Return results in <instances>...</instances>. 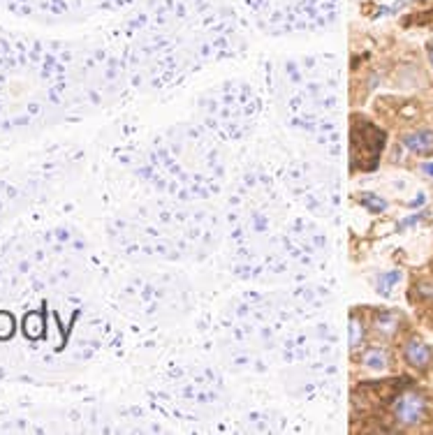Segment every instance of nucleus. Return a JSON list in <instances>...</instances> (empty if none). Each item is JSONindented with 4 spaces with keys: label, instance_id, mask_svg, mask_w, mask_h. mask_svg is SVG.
Masks as SVG:
<instances>
[{
    "label": "nucleus",
    "instance_id": "6e6552de",
    "mask_svg": "<svg viewBox=\"0 0 433 435\" xmlns=\"http://www.w3.org/2000/svg\"><path fill=\"white\" fill-rule=\"evenodd\" d=\"M364 204L371 208V211H382L385 208V201L375 199V194H364Z\"/></svg>",
    "mask_w": 433,
    "mask_h": 435
},
{
    "label": "nucleus",
    "instance_id": "9d476101",
    "mask_svg": "<svg viewBox=\"0 0 433 435\" xmlns=\"http://www.w3.org/2000/svg\"><path fill=\"white\" fill-rule=\"evenodd\" d=\"M429 58H431V65H433V47L429 49Z\"/></svg>",
    "mask_w": 433,
    "mask_h": 435
},
{
    "label": "nucleus",
    "instance_id": "423d86ee",
    "mask_svg": "<svg viewBox=\"0 0 433 435\" xmlns=\"http://www.w3.org/2000/svg\"><path fill=\"white\" fill-rule=\"evenodd\" d=\"M399 280H401V273H399V271H392V273L382 275V278H380V292H382V294H387L389 289H392L394 282H399Z\"/></svg>",
    "mask_w": 433,
    "mask_h": 435
},
{
    "label": "nucleus",
    "instance_id": "39448f33",
    "mask_svg": "<svg viewBox=\"0 0 433 435\" xmlns=\"http://www.w3.org/2000/svg\"><path fill=\"white\" fill-rule=\"evenodd\" d=\"M396 326H399V317L392 315V313H382L378 317V329L385 333V336H392L396 331Z\"/></svg>",
    "mask_w": 433,
    "mask_h": 435
},
{
    "label": "nucleus",
    "instance_id": "20e7f679",
    "mask_svg": "<svg viewBox=\"0 0 433 435\" xmlns=\"http://www.w3.org/2000/svg\"><path fill=\"white\" fill-rule=\"evenodd\" d=\"M364 364L373 368V371H382L387 366V354L382 350H369L364 354Z\"/></svg>",
    "mask_w": 433,
    "mask_h": 435
},
{
    "label": "nucleus",
    "instance_id": "7ed1b4c3",
    "mask_svg": "<svg viewBox=\"0 0 433 435\" xmlns=\"http://www.w3.org/2000/svg\"><path fill=\"white\" fill-rule=\"evenodd\" d=\"M403 352H406L408 364H413L415 368H427L431 364V350L422 340H410V343H406Z\"/></svg>",
    "mask_w": 433,
    "mask_h": 435
},
{
    "label": "nucleus",
    "instance_id": "1a4fd4ad",
    "mask_svg": "<svg viewBox=\"0 0 433 435\" xmlns=\"http://www.w3.org/2000/svg\"><path fill=\"white\" fill-rule=\"evenodd\" d=\"M424 171H427L429 176H433V162H427V165H424Z\"/></svg>",
    "mask_w": 433,
    "mask_h": 435
},
{
    "label": "nucleus",
    "instance_id": "f03ea898",
    "mask_svg": "<svg viewBox=\"0 0 433 435\" xmlns=\"http://www.w3.org/2000/svg\"><path fill=\"white\" fill-rule=\"evenodd\" d=\"M406 148H410L417 155H431L433 153V130H417V132L408 135L406 139Z\"/></svg>",
    "mask_w": 433,
    "mask_h": 435
},
{
    "label": "nucleus",
    "instance_id": "0eeeda50",
    "mask_svg": "<svg viewBox=\"0 0 433 435\" xmlns=\"http://www.w3.org/2000/svg\"><path fill=\"white\" fill-rule=\"evenodd\" d=\"M362 336H364L362 324H359L357 320H352V324H350V345L357 347L359 343H362Z\"/></svg>",
    "mask_w": 433,
    "mask_h": 435
},
{
    "label": "nucleus",
    "instance_id": "f257e3e1",
    "mask_svg": "<svg viewBox=\"0 0 433 435\" xmlns=\"http://www.w3.org/2000/svg\"><path fill=\"white\" fill-rule=\"evenodd\" d=\"M424 412H427V401H424L420 394H413V391L401 394L394 403V417H396V422L403 426L420 424L424 419Z\"/></svg>",
    "mask_w": 433,
    "mask_h": 435
}]
</instances>
